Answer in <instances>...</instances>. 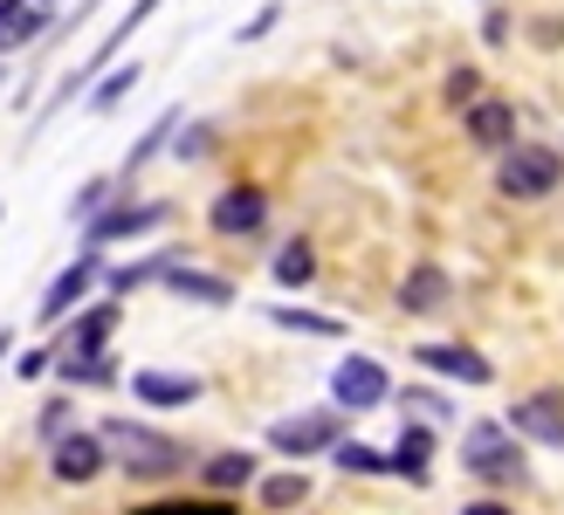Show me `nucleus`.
Returning a JSON list of instances; mask_svg holds the SVG:
<instances>
[{
    "instance_id": "f257e3e1",
    "label": "nucleus",
    "mask_w": 564,
    "mask_h": 515,
    "mask_svg": "<svg viewBox=\"0 0 564 515\" xmlns=\"http://www.w3.org/2000/svg\"><path fill=\"white\" fill-rule=\"evenodd\" d=\"M97 440L118 453L124 474H138V481H165V474H180V468H186V447H180V440L152 434V426H131V419H110Z\"/></svg>"
},
{
    "instance_id": "f03ea898",
    "label": "nucleus",
    "mask_w": 564,
    "mask_h": 515,
    "mask_svg": "<svg viewBox=\"0 0 564 515\" xmlns=\"http://www.w3.org/2000/svg\"><path fill=\"white\" fill-rule=\"evenodd\" d=\"M462 468L475 474V481H523V447H517V434L510 426H468V440H462Z\"/></svg>"
},
{
    "instance_id": "7ed1b4c3",
    "label": "nucleus",
    "mask_w": 564,
    "mask_h": 515,
    "mask_svg": "<svg viewBox=\"0 0 564 515\" xmlns=\"http://www.w3.org/2000/svg\"><path fill=\"white\" fill-rule=\"evenodd\" d=\"M557 179H564V158L551 145H510L502 172H496V186L510 199H544V193H557Z\"/></svg>"
},
{
    "instance_id": "20e7f679",
    "label": "nucleus",
    "mask_w": 564,
    "mask_h": 515,
    "mask_svg": "<svg viewBox=\"0 0 564 515\" xmlns=\"http://www.w3.org/2000/svg\"><path fill=\"white\" fill-rule=\"evenodd\" d=\"M386 392H392V385H386V371H379L372 358H345V364L330 371V398H337L345 413H372Z\"/></svg>"
},
{
    "instance_id": "39448f33",
    "label": "nucleus",
    "mask_w": 564,
    "mask_h": 515,
    "mask_svg": "<svg viewBox=\"0 0 564 515\" xmlns=\"http://www.w3.org/2000/svg\"><path fill=\"white\" fill-rule=\"evenodd\" d=\"M269 447L290 453V461H303V453L317 447H337V413H296V419H275L269 426Z\"/></svg>"
},
{
    "instance_id": "423d86ee",
    "label": "nucleus",
    "mask_w": 564,
    "mask_h": 515,
    "mask_svg": "<svg viewBox=\"0 0 564 515\" xmlns=\"http://www.w3.org/2000/svg\"><path fill=\"white\" fill-rule=\"evenodd\" d=\"M510 434H523V440H544V447H564V398H557V392L517 398V413H510Z\"/></svg>"
},
{
    "instance_id": "0eeeda50",
    "label": "nucleus",
    "mask_w": 564,
    "mask_h": 515,
    "mask_svg": "<svg viewBox=\"0 0 564 515\" xmlns=\"http://www.w3.org/2000/svg\"><path fill=\"white\" fill-rule=\"evenodd\" d=\"M262 220H269V199L256 186H228L214 199V234H256Z\"/></svg>"
},
{
    "instance_id": "6e6552de",
    "label": "nucleus",
    "mask_w": 564,
    "mask_h": 515,
    "mask_svg": "<svg viewBox=\"0 0 564 515\" xmlns=\"http://www.w3.org/2000/svg\"><path fill=\"white\" fill-rule=\"evenodd\" d=\"M104 440L97 434H63V440H55V481H76V489H83V481H97L104 474Z\"/></svg>"
},
{
    "instance_id": "1a4fd4ad",
    "label": "nucleus",
    "mask_w": 564,
    "mask_h": 515,
    "mask_svg": "<svg viewBox=\"0 0 564 515\" xmlns=\"http://www.w3.org/2000/svg\"><path fill=\"white\" fill-rule=\"evenodd\" d=\"M90 282H97V254H76V262H69L63 275H55V289L42 296V324H63L69 309H76L83 296H90Z\"/></svg>"
},
{
    "instance_id": "9d476101",
    "label": "nucleus",
    "mask_w": 564,
    "mask_h": 515,
    "mask_svg": "<svg viewBox=\"0 0 564 515\" xmlns=\"http://www.w3.org/2000/svg\"><path fill=\"white\" fill-rule=\"evenodd\" d=\"M468 138H475V145H489V152H510L517 145V110L496 103V97H475L468 103Z\"/></svg>"
},
{
    "instance_id": "9b49d317",
    "label": "nucleus",
    "mask_w": 564,
    "mask_h": 515,
    "mask_svg": "<svg viewBox=\"0 0 564 515\" xmlns=\"http://www.w3.org/2000/svg\"><path fill=\"white\" fill-rule=\"evenodd\" d=\"M427 371H441V379H462V385H489V358H475L468 343H420L413 351Z\"/></svg>"
},
{
    "instance_id": "f8f14e48",
    "label": "nucleus",
    "mask_w": 564,
    "mask_h": 515,
    "mask_svg": "<svg viewBox=\"0 0 564 515\" xmlns=\"http://www.w3.org/2000/svg\"><path fill=\"white\" fill-rule=\"evenodd\" d=\"M131 392L145 398V406H193L200 379H193V371H131Z\"/></svg>"
},
{
    "instance_id": "ddd939ff",
    "label": "nucleus",
    "mask_w": 564,
    "mask_h": 515,
    "mask_svg": "<svg viewBox=\"0 0 564 515\" xmlns=\"http://www.w3.org/2000/svg\"><path fill=\"white\" fill-rule=\"evenodd\" d=\"M441 303H447V275H441L434 262H420V269L400 282V309H406V317H434Z\"/></svg>"
},
{
    "instance_id": "4468645a",
    "label": "nucleus",
    "mask_w": 564,
    "mask_h": 515,
    "mask_svg": "<svg viewBox=\"0 0 564 515\" xmlns=\"http://www.w3.org/2000/svg\"><path fill=\"white\" fill-rule=\"evenodd\" d=\"M159 220H165V207H110V213L90 220V248L124 241V234H145V227H159Z\"/></svg>"
},
{
    "instance_id": "2eb2a0df",
    "label": "nucleus",
    "mask_w": 564,
    "mask_h": 515,
    "mask_svg": "<svg viewBox=\"0 0 564 515\" xmlns=\"http://www.w3.org/2000/svg\"><path fill=\"white\" fill-rule=\"evenodd\" d=\"M48 35V14L28 8V0H0V48H21V42H42Z\"/></svg>"
},
{
    "instance_id": "dca6fc26",
    "label": "nucleus",
    "mask_w": 564,
    "mask_h": 515,
    "mask_svg": "<svg viewBox=\"0 0 564 515\" xmlns=\"http://www.w3.org/2000/svg\"><path fill=\"white\" fill-rule=\"evenodd\" d=\"M427 461H434V434H427V426H406L400 447L386 453V468H392V474H406V481H427Z\"/></svg>"
},
{
    "instance_id": "f3484780",
    "label": "nucleus",
    "mask_w": 564,
    "mask_h": 515,
    "mask_svg": "<svg viewBox=\"0 0 564 515\" xmlns=\"http://www.w3.org/2000/svg\"><path fill=\"white\" fill-rule=\"evenodd\" d=\"M110 330H118V303H97L90 317L69 330V351H63V358H104V337H110Z\"/></svg>"
},
{
    "instance_id": "a211bd4d",
    "label": "nucleus",
    "mask_w": 564,
    "mask_h": 515,
    "mask_svg": "<svg viewBox=\"0 0 564 515\" xmlns=\"http://www.w3.org/2000/svg\"><path fill=\"white\" fill-rule=\"evenodd\" d=\"M165 289H173V296H186V303H235V289H228V282H220V275H200V269H165Z\"/></svg>"
},
{
    "instance_id": "6ab92c4d",
    "label": "nucleus",
    "mask_w": 564,
    "mask_h": 515,
    "mask_svg": "<svg viewBox=\"0 0 564 515\" xmlns=\"http://www.w3.org/2000/svg\"><path fill=\"white\" fill-rule=\"evenodd\" d=\"M200 474H207V489L228 495V489H248V481H256V461H248V453H214Z\"/></svg>"
},
{
    "instance_id": "aec40b11",
    "label": "nucleus",
    "mask_w": 564,
    "mask_h": 515,
    "mask_svg": "<svg viewBox=\"0 0 564 515\" xmlns=\"http://www.w3.org/2000/svg\"><path fill=\"white\" fill-rule=\"evenodd\" d=\"M317 275V254H310V241H290L275 254V282H290V289H303V282Z\"/></svg>"
},
{
    "instance_id": "412c9836",
    "label": "nucleus",
    "mask_w": 564,
    "mask_h": 515,
    "mask_svg": "<svg viewBox=\"0 0 564 515\" xmlns=\"http://www.w3.org/2000/svg\"><path fill=\"white\" fill-rule=\"evenodd\" d=\"M330 461L345 468V474H386V453H372L365 440H337V447H330Z\"/></svg>"
},
{
    "instance_id": "4be33fe9",
    "label": "nucleus",
    "mask_w": 564,
    "mask_h": 515,
    "mask_svg": "<svg viewBox=\"0 0 564 515\" xmlns=\"http://www.w3.org/2000/svg\"><path fill=\"white\" fill-rule=\"evenodd\" d=\"M269 317H275L282 330H310V337H337V330H345L337 317H310V309H290V303H275Z\"/></svg>"
},
{
    "instance_id": "5701e85b",
    "label": "nucleus",
    "mask_w": 564,
    "mask_h": 515,
    "mask_svg": "<svg viewBox=\"0 0 564 515\" xmlns=\"http://www.w3.org/2000/svg\"><path fill=\"white\" fill-rule=\"evenodd\" d=\"M262 502L269 508H303L310 502V481L303 474H275V481H262Z\"/></svg>"
},
{
    "instance_id": "b1692460",
    "label": "nucleus",
    "mask_w": 564,
    "mask_h": 515,
    "mask_svg": "<svg viewBox=\"0 0 564 515\" xmlns=\"http://www.w3.org/2000/svg\"><path fill=\"white\" fill-rule=\"evenodd\" d=\"M173 124H180V110H165V118H159V124H152V131H145V138H138V145H131L124 172H138V165H145V158H152V152L165 145V138H173Z\"/></svg>"
},
{
    "instance_id": "393cba45",
    "label": "nucleus",
    "mask_w": 564,
    "mask_h": 515,
    "mask_svg": "<svg viewBox=\"0 0 564 515\" xmlns=\"http://www.w3.org/2000/svg\"><path fill=\"white\" fill-rule=\"evenodd\" d=\"M131 515H235V502H214V495L207 502H186L180 495V502H152V508H131Z\"/></svg>"
},
{
    "instance_id": "a878e982",
    "label": "nucleus",
    "mask_w": 564,
    "mask_h": 515,
    "mask_svg": "<svg viewBox=\"0 0 564 515\" xmlns=\"http://www.w3.org/2000/svg\"><path fill=\"white\" fill-rule=\"evenodd\" d=\"M131 83H138V69H110V76L97 83V97H90V110H110V103H118V97L131 90Z\"/></svg>"
},
{
    "instance_id": "bb28decb",
    "label": "nucleus",
    "mask_w": 564,
    "mask_h": 515,
    "mask_svg": "<svg viewBox=\"0 0 564 515\" xmlns=\"http://www.w3.org/2000/svg\"><path fill=\"white\" fill-rule=\"evenodd\" d=\"M104 199H110V179H90V186L76 193V207H69V213H83V220H97V213H104Z\"/></svg>"
},
{
    "instance_id": "cd10ccee",
    "label": "nucleus",
    "mask_w": 564,
    "mask_h": 515,
    "mask_svg": "<svg viewBox=\"0 0 564 515\" xmlns=\"http://www.w3.org/2000/svg\"><path fill=\"white\" fill-rule=\"evenodd\" d=\"M475 90H482V76H475V69H455V76H447V103H475Z\"/></svg>"
},
{
    "instance_id": "c85d7f7f",
    "label": "nucleus",
    "mask_w": 564,
    "mask_h": 515,
    "mask_svg": "<svg viewBox=\"0 0 564 515\" xmlns=\"http://www.w3.org/2000/svg\"><path fill=\"white\" fill-rule=\"evenodd\" d=\"M275 21H282V0H269V8H262L256 21H248V28H241V42H262V35H269Z\"/></svg>"
},
{
    "instance_id": "c756f323",
    "label": "nucleus",
    "mask_w": 564,
    "mask_h": 515,
    "mask_svg": "<svg viewBox=\"0 0 564 515\" xmlns=\"http://www.w3.org/2000/svg\"><path fill=\"white\" fill-rule=\"evenodd\" d=\"M63 426H69V406L55 398V406H42V440H63Z\"/></svg>"
},
{
    "instance_id": "7c9ffc66",
    "label": "nucleus",
    "mask_w": 564,
    "mask_h": 515,
    "mask_svg": "<svg viewBox=\"0 0 564 515\" xmlns=\"http://www.w3.org/2000/svg\"><path fill=\"white\" fill-rule=\"evenodd\" d=\"M48 358H55V351H28V358H21V379H42Z\"/></svg>"
},
{
    "instance_id": "2f4dec72",
    "label": "nucleus",
    "mask_w": 564,
    "mask_h": 515,
    "mask_svg": "<svg viewBox=\"0 0 564 515\" xmlns=\"http://www.w3.org/2000/svg\"><path fill=\"white\" fill-rule=\"evenodd\" d=\"M462 515H517V508H502V502H468Z\"/></svg>"
},
{
    "instance_id": "473e14b6",
    "label": "nucleus",
    "mask_w": 564,
    "mask_h": 515,
    "mask_svg": "<svg viewBox=\"0 0 564 515\" xmlns=\"http://www.w3.org/2000/svg\"><path fill=\"white\" fill-rule=\"evenodd\" d=\"M8 337H14V330H0V351H8Z\"/></svg>"
},
{
    "instance_id": "72a5a7b5",
    "label": "nucleus",
    "mask_w": 564,
    "mask_h": 515,
    "mask_svg": "<svg viewBox=\"0 0 564 515\" xmlns=\"http://www.w3.org/2000/svg\"><path fill=\"white\" fill-rule=\"evenodd\" d=\"M28 8H48V0H28Z\"/></svg>"
}]
</instances>
